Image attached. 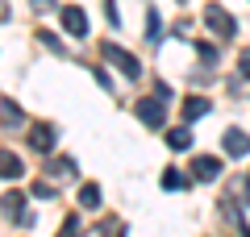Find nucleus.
Segmentation results:
<instances>
[{
  "mask_svg": "<svg viewBox=\"0 0 250 237\" xmlns=\"http://www.w3.org/2000/svg\"><path fill=\"white\" fill-rule=\"evenodd\" d=\"M104 59H108V62H117L125 79H138V75H142V62H138V59H134L129 50H121V46H113V42H104Z\"/></svg>",
  "mask_w": 250,
  "mask_h": 237,
  "instance_id": "nucleus-1",
  "label": "nucleus"
},
{
  "mask_svg": "<svg viewBox=\"0 0 250 237\" xmlns=\"http://www.w3.org/2000/svg\"><path fill=\"white\" fill-rule=\"evenodd\" d=\"M138 121L150 125V129H163V121H167V104H163V100L142 96V100H138Z\"/></svg>",
  "mask_w": 250,
  "mask_h": 237,
  "instance_id": "nucleus-2",
  "label": "nucleus"
},
{
  "mask_svg": "<svg viewBox=\"0 0 250 237\" xmlns=\"http://www.w3.org/2000/svg\"><path fill=\"white\" fill-rule=\"evenodd\" d=\"M59 17H62V29H67L71 38H83V34H88V13H83L80 4H62Z\"/></svg>",
  "mask_w": 250,
  "mask_h": 237,
  "instance_id": "nucleus-3",
  "label": "nucleus"
},
{
  "mask_svg": "<svg viewBox=\"0 0 250 237\" xmlns=\"http://www.w3.org/2000/svg\"><path fill=\"white\" fill-rule=\"evenodd\" d=\"M205 21H208V29H217L221 38H233V34H238L233 17H229L225 9H217V4H208V9H205Z\"/></svg>",
  "mask_w": 250,
  "mask_h": 237,
  "instance_id": "nucleus-4",
  "label": "nucleus"
},
{
  "mask_svg": "<svg viewBox=\"0 0 250 237\" xmlns=\"http://www.w3.org/2000/svg\"><path fill=\"white\" fill-rule=\"evenodd\" d=\"M221 171H225V167H221V158H213V154H200L196 162H192V175H196L200 183H213Z\"/></svg>",
  "mask_w": 250,
  "mask_h": 237,
  "instance_id": "nucleus-5",
  "label": "nucleus"
},
{
  "mask_svg": "<svg viewBox=\"0 0 250 237\" xmlns=\"http://www.w3.org/2000/svg\"><path fill=\"white\" fill-rule=\"evenodd\" d=\"M54 138H59V133H54V125H46V121H38L34 129H29V146L42 150V154H46V150H54Z\"/></svg>",
  "mask_w": 250,
  "mask_h": 237,
  "instance_id": "nucleus-6",
  "label": "nucleus"
},
{
  "mask_svg": "<svg viewBox=\"0 0 250 237\" xmlns=\"http://www.w3.org/2000/svg\"><path fill=\"white\" fill-rule=\"evenodd\" d=\"M221 146H225V154H229V158H246V154H250V138H246L242 129H229V133L221 138Z\"/></svg>",
  "mask_w": 250,
  "mask_h": 237,
  "instance_id": "nucleus-7",
  "label": "nucleus"
},
{
  "mask_svg": "<svg viewBox=\"0 0 250 237\" xmlns=\"http://www.w3.org/2000/svg\"><path fill=\"white\" fill-rule=\"evenodd\" d=\"M0 204H4V212H9V217H17L21 225H29V220H34V212L25 208V196H21V192H9Z\"/></svg>",
  "mask_w": 250,
  "mask_h": 237,
  "instance_id": "nucleus-8",
  "label": "nucleus"
},
{
  "mask_svg": "<svg viewBox=\"0 0 250 237\" xmlns=\"http://www.w3.org/2000/svg\"><path fill=\"white\" fill-rule=\"evenodd\" d=\"M21 171H25V167H21V158L13 154V150H0V179H17Z\"/></svg>",
  "mask_w": 250,
  "mask_h": 237,
  "instance_id": "nucleus-9",
  "label": "nucleus"
},
{
  "mask_svg": "<svg viewBox=\"0 0 250 237\" xmlns=\"http://www.w3.org/2000/svg\"><path fill=\"white\" fill-rule=\"evenodd\" d=\"M208 113V100L205 96H188L184 100V121H196V117H205Z\"/></svg>",
  "mask_w": 250,
  "mask_h": 237,
  "instance_id": "nucleus-10",
  "label": "nucleus"
},
{
  "mask_svg": "<svg viewBox=\"0 0 250 237\" xmlns=\"http://www.w3.org/2000/svg\"><path fill=\"white\" fill-rule=\"evenodd\" d=\"M167 146L171 150H188L192 146V129H188V125H175V129L167 133Z\"/></svg>",
  "mask_w": 250,
  "mask_h": 237,
  "instance_id": "nucleus-11",
  "label": "nucleus"
},
{
  "mask_svg": "<svg viewBox=\"0 0 250 237\" xmlns=\"http://www.w3.org/2000/svg\"><path fill=\"white\" fill-rule=\"evenodd\" d=\"M0 121H4V129H13V125H21L25 117H21L17 100H4V108H0Z\"/></svg>",
  "mask_w": 250,
  "mask_h": 237,
  "instance_id": "nucleus-12",
  "label": "nucleus"
},
{
  "mask_svg": "<svg viewBox=\"0 0 250 237\" xmlns=\"http://www.w3.org/2000/svg\"><path fill=\"white\" fill-rule=\"evenodd\" d=\"M163 187H167V192H184V187H188V175H179L175 167H167V175H163Z\"/></svg>",
  "mask_w": 250,
  "mask_h": 237,
  "instance_id": "nucleus-13",
  "label": "nucleus"
},
{
  "mask_svg": "<svg viewBox=\"0 0 250 237\" xmlns=\"http://www.w3.org/2000/svg\"><path fill=\"white\" fill-rule=\"evenodd\" d=\"M80 204H83V208H100V187L96 183H83L80 187Z\"/></svg>",
  "mask_w": 250,
  "mask_h": 237,
  "instance_id": "nucleus-14",
  "label": "nucleus"
},
{
  "mask_svg": "<svg viewBox=\"0 0 250 237\" xmlns=\"http://www.w3.org/2000/svg\"><path fill=\"white\" fill-rule=\"evenodd\" d=\"M159 34H163V21H159V13H146V38H150V42H159Z\"/></svg>",
  "mask_w": 250,
  "mask_h": 237,
  "instance_id": "nucleus-15",
  "label": "nucleus"
},
{
  "mask_svg": "<svg viewBox=\"0 0 250 237\" xmlns=\"http://www.w3.org/2000/svg\"><path fill=\"white\" fill-rule=\"evenodd\" d=\"M38 38H42V42H46V46H50V50H54V54H62V42H59V38H54V34H50V29H38Z\"/></svg>",
  "mask_w": 250,
  "mask_h": 237,
  "instance_id": "nucleus-16",
  "label": "nucleus"
},
{
  "mask_svg": "<svg viewBox=\"0 0 250 237\" xmlns=\"http://www.w3.org/2000/svg\"><path fill=\"white\" fill-rule=\"evenodd\" d=\"M50 171H54V175H75V162H71V158H59Z\"/></svg>",
  "mask_w": 250,
  "mask_h": 237,
  "instance_id": "nucleus-17",
  "label": "nucleus"
},
{
  "mask_svg": "<svg viewBox=\"0 0 250 237\" xmlns=\"http://www.w3.org/2000/svg\"><path fill=\"white\" fill-rule=\"evenodd\" d=\"M62 237H80V217H67V225H62Z\"/></svg>",
  "mask_w": 250,
  "mask_h": 237,
  "instance_id": "nucleus-18",
  "label": "nucleus"
},
{
  "mask_svg": "<svg viewBox=\"0 0 250 237\" xmlns=\"http://www.w3.org/2000/svg\"><path fill=\"white\" fill-rule=\"evenodd\" d=\"M34 196H38V200H50L54 187H50V183H34Z\"/></svg>",
  "mask_w": 250,
  "mask_h": 237,
  "instance_id": "nucleus-19",
  "label": "nucleus"
},
{
  "mask_svg": "<svg viewBox=\"0 0 250 237\" xmlns=\"http://www.w3.org/2000/svg\"><path fill=\"white\" fill-rule=\"evenodd\" d=\"M238 67H242V79H250V50H246V54L238 59Z\"/></svg>",
  "mask_w": 250,
  "mask_h": 237,
  "instance_id": "nucleus-20",
  "label": "nucleus"
},
{
  "mask_svg": "<svg viewBox=\"0 0 250 237\" xmlns=\"http://www.w3.org/2000/svg\"><path fill=\"white\" fill-rule=\"evenodd\" d=\"M0 21H9V4L4 0H0Z\"/></svg>",
  "mask_w": 250,
  "mask_h": 237,
  "instance_id": "nucleus-21",
  "label": "nucleus"
},
{
  "mask_svg": "<svg viewBox=\"0 0 250 237\" xmlns=\"http://www.w3.org/2000/svg\"><path fill=\"white\" fill-rule=\"evenodd\" d=\"M50 4H54V0H34V9H50Z\"/></svg>",
  "mask_w": 250,
  "mask_h": 237,
  "instance_id": "nucleus-22",
  "label": "nucleus"
}]
</instances>
